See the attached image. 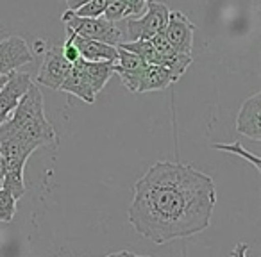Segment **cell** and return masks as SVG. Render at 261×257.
Listing matches in <instances>:
<instances>
[{
	"label": "cell",
	"instance_id": "1",
	"mask_svg": "<svg viewBox=\"0 0 261 257\" xmlns=\"http://www.w3.org/2000/svg\"><path fill=\"white\" fill-rule=\"evenodd\" d=\"M217 188L210 175L192 164L161 161L133 184L129 223L156 245L185 239L211 223Z\"/></svg>",
	"mask_w": 261,
	"mask_h": 257
},
{
	"label": "cell",
	"instance_id": "2",
	"mask_svg": "<svg viewBox=\"0 0 261 257\" xmlns=\"http://www.w3.org/2000/svg\"><path fill=\"white\" fill-rule=\"evenodd\" d=\"M6 139H18L38 149L58 143L56 129L45 115L43 95L34 82L18 102L9 120L0 125V141Z\"/></svg>",
	"mask_w": 261,
	"mask_h": 257
},
{
	"label": "cell",
	"instance_id": "3",
	"mask_svg": "<svg viewBox=\"0 0 261 257\" xmlns=\"http://www.w3.org/2000/svg\"><path fill=\"white\" fill-rule=\"evenodd\" d=\"M63 23L66 25V33L75 34L84 40L100 41V43L116 47L122 40V31L118 29L116 23H111L104 20L102 16L98 18H79L72 11H66L61 16Z\"/></svg>",
	"mask_w": 261,
	"mask_h": 257
},
{
	"label": "cell",
	"instance_id": "4",
	"mask_svg": "<svg viewBox=\"0 0 261 257\" xmlns=\"http://www.w3.org/2000/svg\"><path fill=\"white\" fill-rule=\"evenodd\" d=\"M170 9L163 2L156 0H147V8L143 16L140 18H130L127 22V33L133 41L136 40H152L156 34L163 33L168 22Z\"/></svg>",
	"mask_w": 261,
	"mask_h": 257
},
{
	"label": "cell",
	"instance_id": "5",
	"mask_svg": "<svg viewBox=\"0 0 261 257\" xmlns=\"http://www.w3.org/2000/svg\"><path fill=\"white\" fill-rule=\"evenodd\" d=\"M33 86V79L29 73L23 72H11L8 75V80L0 88V125L9 120L13 111L16 109L18 102L27 93V90Z\"/></svg>",
	"mask_w": 261,
	"mask_h": 257
},
{
	"label": "cell",
	"instance_id": "6",
	"mask_svg": "<svg viewBox=\"0 0 261 257\" xmlns=\"http://www.w3.org/2000/svg\"><path fill=\"white\" fill-rule=\"evenodd\" d=\"M70 68H72V65L63 58L61 47H52L45 50L43 63H41L40 72H38L36 82L50 88V90H59L61 84L65 82Z\"/></svg>",
	"mask_w": 261,
	"mask_h": 257
},
{
	"label": "cell",
	"instance_id": "7",
	"mask_svg": "<svg viewBox=\"0 0 261 257\" xmlns=\"http://www.w3.org/2000/svg\"><path fill=\"white\" fill-rule=\"evenodd\" d=\"M193 25L188 20V16L181 11H170L168 15V22L165 27L163 34L168 40V43L172 45L175 52L179 54H186L192 55V48H193Z\"/></svg>",
	"mask_w": 261,
	"mask_h": 257
},
{
	"label": "cell",
	"instance_id": "8",
	"mask_svg": "<svg viewBox=\"0 0 261 257\" xmlns=\"http://www.w3.org/2000/svg\"><path fill=\"white\" fill-rule=\"evenodd\" d=\"M33 52L23 38L11 36L0 41V77L9 75L23 65L33 63Z\"/></svg>",
	"mask_w": 261,
	"mask_h": 257
},
{
	"label": "cell",
	"instance_id": "9",
	"mask_svg": "<svg viewBox=\"0 0 261 257\" xmlns=\"http://www.w3.org/2000/svg\"><path fill=\"white\" fill-rule=\"evenodd\" d=\"M147 68V63L133 52H127L118 47V58L115 61V73H118L123 86L133 93H138L140 80Z\"/></svg>",
	"mask_w": 261,
	"mask_h": 257
},
{
	"label": "cell",
	"instance_id": "10",
	"mask_svg": "<svg viewBox=\"0 0 261 257\" xmlns=\"http://www.w3.org/2000/svg\"><path fill=\"white\" fill-rule=\"evenodd\" d=\"M236 131L254 141L261 139V93L252 95L242 104L236 118Z\"/></svg>",
	"mask_w": 261,
	"mask_h": 257
},
{
	"label": "cell",
	"instance_id": "11",
	"mask_svg": "<svg viewBox=\"0 0 261 257\" xmlns=\"http://www.w3.org/2000/svg\"><path fill=\"white\" fill-rule=\"evenodd\" d=\"M59 90L66 91V93L73 95V97H77V98H81V100L86 102V104H93L95 98H97L93 95V91H91V86H90V82H88L86 73H84L83 59L73 63L68 75H66L65 82L61 84Z\"/></svg>",
	"mask_w": 261,
	"mask_h": 257
},
{
	"label": "cell",
	"instance_id": "12",
	"mask_svg": "<svg viewBox=\"0 0 261 257\" xmlns=\"http://www.w3.org/2000/svg\"><path fill=\"white\" fill-rule=\"evenodd\" d=\"M72 36L73 43H75L79 55L83 61L88 63H100V61H108V63H115L118 58V48L111 47V45L100 43V41H93V40H84L79 38L75 34H68Z\"/></svg>",
	"mask_w": 261,
	"mask_h": 257
},
{
	"label": "cell",
	"instance_id": "13",
	"mask_svg": "<svg viewBox=\"0 0 261 257\" xmlns=\"http://www.w3.org/2000/svg\"><path fill=\"white\" fill-rule=\"evenodd\" d=\"M179 79H175L172 75L170 70H167L165 66H158V65H147L143 77L140 80L138 86V93H145V91H160L168 88L170 84H175Z\"/></svg>",
	"mask_w": 261,
	"mask_h": 257
},
{
	"label": "cell",
	"instance_id": "14",
	"mask_svg": "<svg viewBox=\"0 0 261 257\" xmlns=\"http://www.w3.org/2000/svg\"><path fill=\"white\" fill-rule=\"evenodd\" d=\"M84 66V73L88 77V82L91 86V91L97 97L98 91L104 90V86L109 82V79L115 73V63H108V61H100V63H88L83 61Z\"/></svg>",
	"mask_w": 261,
	"mask_h": 257
},
{
	"label": "cell",
	"instance_id": "15",
	"mask_svg": "<svg viewBox=\"0 0 261 257\" xmlns=\"http://www.w3.org/2000/svg\"><path fill=\"white\" fill-rule=\"evenodd\" d=\"M118 47L123 48V50H127V52L136 54L138 58H142L147 65H158L160 66L161 58H160V54L154 50L152 43H150L149 40H136V41H130V43H118Z\"/></svg>",
	"mask_w": 261,
	"mask_h": 257
},
{
	"label": "cell",
	"instance_id": "16",
	"mask_svg": "<svg viewBox=\"0 0 261 257\" xmlns=\"http://www.w3.org/2000/svg\"><path fill=\"white\" fill-rule=\"evenodd\" d=\"M211 149L222 150V152H229V154H232V156L242 157V159H245V161H249V163H252L254 168H256V172H261V159L256 156V154H252V152H249V150L243 149L242 143L234 141L232 145H222V143H213V145H211Z\"/></svg>",
	"mask_w": 261,
	"mask_h": 257
},
{
	"label": "cell",
	"instance_id": "17",
	"mask_svg": "<svg viewBox=\"0 0 261 257\" xmlns=\"http://www.w3.org/2000/svg\"><path fill=\"white\" fill-rule=\"evenodd\" d=\"M125 16H133L127 0H109L108 6H106V9H104L102 18L108 20V22H111V23H116L118 20L125 18Z\"/></svg>",
	"mask_w": 261,
	"mask_h": 257
},
{
	"label": "cell",
	"instance_id": "18",
	"mask_svg": "<svg viewBox=\"0 0 261 257\" xmlns=\"http://www.w3.org/2000/svg\"><path fill=\"white\" fill-rule=\"evenodd\" d=\"M16 206H18V200L8 189L0 188V223L13 221L16 214Z\"/></svg>",
	"mask_w": 261,
	"mask_h": 257
},
{
	"label": "cell",
	"instance_id": "19",
	"mask_svg": "<svg viewBox=\"0 0 261 257\" xmlns=\"http://www.w3.org/2000/svg\"><path fill=\"white\" fill-rule=\"evenodd\" d=\"M61 52H63V58H65L66 61L70 63V65H73V63L79 61V59H81L79 50H77V47H75V43H73L72 36H68V40H66L65 43H63Z\"/></svg>",
	"mask_w": 261,
	"mask_h": 257
},
{
	"label": "cell",
	"instance_id": "20",
	"mask_svg": "<svg viewBox=\"0 0 261 257\" xmlns=\"http://www.w3.org/2000/svg\"><path fill=\"white\" fill-rule=\"evenodd\" d=\"M127 4H129L133 16H138V15H143V11H145L147 0H127Z\"/></svg>",
	"mask_w": 261,
	"mask_h": 257
},
{
	"label": "cell",
	"instance_id": "21",
	"mask_svg": "<svg viewBox=\"0 0 261 257\" xmlns=\"http://www.w3.org/2000/svg\"><path fill=\"white\" fill-rule=\"evenodd\" d=\"M247 252H249V245H247V243H238V245L232 248L231 257H247Z\"/></svg>",
	"mask_w": 261,
	"mask_h": 257
},
{
	"label": "cell",
	"instance_id": "22",
	"mask_svg": "<svg viewBox=\"0 0 261 257\" xmlns=\"http://www.w3.org/2000/svg\"><path fill=\"white\" fill-rule=\"evenodd\" d=\"M88 2H90V0H66V6H68V11H77V9L83 8Z\"/></svg>",
	"mask_w": 261,
	"mask_h": 257
},
{
	"label": "cell",
	"instance_id": "23",
	"mask_svg": "<svg viewBox=\"0 0 261 257\" xmlns=\"http://www.w3.org/2000/svg\"><path fill=\"white\" fill-rule=\"evenodd\" d=\"M106 257H147V255H138V253L127 252V250H120V252H113Z\"/></svg>",
	"mask_w": 261,
	"mask_h": 257
},
{
	"label": "cell",
	"instance_id": "24",
	"mask_svg": "<svg viewBox=\"0 0 261 257\" xmlns=\"http://www.w3.org/2000/svg\"><path fill=\"white\" fill-rule=\"evenodd\" d=\"M6 80H8V75H4V77H0V88L4 86V84H6Z\"/></svg>",
	"mask_w": 261,
	"mask_h": 257
}]
</instances>
